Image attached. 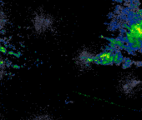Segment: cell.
Wrapping results in <instances>:
<instances>
[{
	"instance_id": "obj_2",
	"label": "cell",
	"mask_w": 142,
	"mask_h": 120,
	"mask_svg": "<svg viewBox=\"0 0 142 120\" xmlns=\"http://www.w3.org/2000/svg\"><path fill=\"white\" fill-rule=\"evenodd\" d=\"M4 74V66L2 61H0V80L2 79Z\"/></svg>"
},
{
	"instance_id": "obj_1",
	"label": "cell",
	"mask_w": 142,
	"mask_h": 120,
	"mask_svg": "<svg viewBox=\"0 0 142 120\" xmlns=\"http://www.w3.org/2000/svg\"><path fill=\"white\" fill-rule=\"evenodd\" d=\"M29 120H54V119L47 114H39L33 117Z\"/></svg>"
}]
</instances>
